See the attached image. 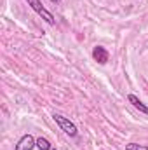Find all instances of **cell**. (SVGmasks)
Here are the masks:
<instances>
[{"label":"cell","mask_w":148,"mask_h":150,"mask_svg":"<svg viewBox=\"0 0 148 150\" xmlns=\"http://www.w3.org/2000/svg\"><path fill=\"white\" fill-rule=\"evenodd\" d=\"M52 119L56 120V124H58L66 134H70V136H77V133H78V131H77V126H75L70 119H66V117H63V115H59V113H54Z\"/></svg>","instance_id":"cell-1"},{"label":"cell","mask_w":148,"mask_h":150,"mask_svg":"<svg viewBox=\"0 0 148 150\" xmlns=\"http://www.w3.org/2000/svg\"><path fill=\"white\" fill-rule=\"evenodd\" d=\"M26 2H28V5H30V7L37 12L38 16H42V19H45L49 25H54V16H52V14H51V12H49V11L42 5L38 0H26Z\"/></svg>","instance_id":"cell-2"},{"label":"cell","mask_w":148,"mask_h":150,"mask_svg":"<svg viewBox=\"0 0 148 150\" xmlns=\"http://www.w3.org/2000/svg\"><path fill=\"white\" fill-rule=\"evenodd\" d=\"M35 145H37V142L33 140V136H32V134H25V136L18 142L16 150H32Z\"/></svg>","instance_id":"cell-3"},{"label":"cell","mask_w":148,"mask_h":150,"mask_svg":"<svg viewBox=\"0 0 148 150\" xmlns=\"http://www.w3.org/2000/svg\"><path fill=\"white\" fill-rule=\"evenodd\" d=\"M92 58H94L99 65H105V63H108V51H106L105 47H101V45H96L94 51H92Z\"/></svg>","instance_id":"cell-4"},{"label":"cell","mask_w":148,"mask_h":150,"mask_svg":"<svg viewBox=\"0 0 148 150\" xmlns=\"http://www.w3.org/2000/svg\"><path fill=\"white\" fill-rule=\"evenodd\" d=\"M127 100H129V103H131L134 108H138L140 112H143V113H147V115H148V107L143 103V101H141V100H140V98H138V96L129 94V96H127Z\"/></svg>","instance_id":"cell-5"},{"label":"cell","mask_w":148,"mask_h":150,"mask_svg":"<svg viewBox=\"0 0 148 150\" xmlns=\"http://www.w3.org/2000/svg\"><path fill=\"white\" fill-rule=\"evenodd\" d=\"M37 147L40 150H51L52 149V147H51V142H49L47 138H42V136L37 140Z\"/></svg>","instance_id":"cell-6"},{"label":"cell","mask_w":148,"mask_h":150,"mask_svg":"<svg viewBox=\"0 0 148 150\" xmlns=\"http://www.w3.org/2000/svg\"><path fill=\"white\" fill-rule=\"evenodd\" d=\"M125 150H148L147 145H138V143H127Z\"/></svg>","instance_id":"cell-7"},{"label":"cell","mask_w":148,"mask_h":150,"mask_svg":"<svg viewBox=\"0 0 148 150\" xmlns=\"http://www.w3.org/2000/svg\"><path fill=\"white\" fill-rule=\"evenodd\" d=\"M51 2H59V0H51Z\"/></svg>","instance_id":"cell-8"},{"label":"cell","mask_w":148,"mask_h":150,"mask_svg":"<svg viewBox=\"0 0 148 150\" xmlns=\"http://www.w3.org/2000/svg\"><path fill=\"white\" fill-rule=\"evenodd\" d=\"M51 150H54V149H51Z\"/></svg>","instance_id":"cell-9"}]
</instances>
